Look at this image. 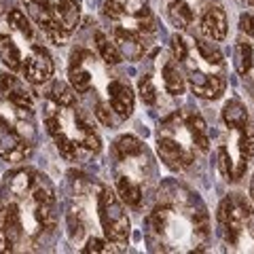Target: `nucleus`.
Listing matches in <instances>:
<instances>
[{"instance_id": "obj_1", "label": "nucleus", "mask_w": 254, "mask_h": 254, "mask_svg": "<svg viewBox=\"0 0 254 254\" xmlns=\"http://www.w3.org/2000/svg\"><path fill=\"white\" fill-rule=\"evenodd\" d=\"M98 210H100V222L106 233V240L110 244L119 246V248H125L127 240H129L131 222L121 199H119V195H115V190H110L108 187L102 189Z\"/></svg>"}, {"instance_id": "obj_2", "label": "nucleus", "mask_w": 254, "mask_h": 254, "mask_svg": "<svg viewBox=\"0 0 254 254\" xmlns=\"http://www.w3.org/2000/svg\"><path fill=\"white\" fill-rule=\"evenodd\" d=\"M250 216H252L250 208L240 197H227V199H222V203L218 205V227H220L222 240L229 246H235L240 242L244 225Z\"/></svg>"}, {"instance_id": "obj_3", "label": "nucleus", "mask_w": 254, "mask_h": 254, "mask_svg": "<svg viewBox=\"0 0 254 254\" xmlns=\"http://www.w3.org/2000/svg\"><path fill=\"white\" fill-rule=\"evenodd\" d=\"M23 6H26L30 17L47 32V36H49L55 45H66L68 43L70 32L64 30L62 23L58 21L55 4L51 2V0H23Z\"/></svg>"}, {"instance_id": "obj_4", "label": "nucleus", "mask_w": 254, "mask_h": 254, "mask_svg": "<svg viewBox=\"0 0 254 254\" xmlns=\"http://www.w3.org/2000/svg\"><path fill=\"white\" fill-rule=\"evenodd\" d=\"M23 240L21 210L15 201L0 208V252H13Z\"/></svg>"}, {"instance_id": "obj_5", "label": "nucleus", "mask_w": 254, "mask_h": 254, "mask_svg": "<svg viewBox=\"0 0 254 254\" xmlns=\"http://www.w3.org/2000/svg\"><path fill=\"white\" fill-rule=\"evenodd\" d=\"M157 150L161 161L172 170H185L195 161V150L180 144L170 131H159Z\"/></svg>"}, {"instance_id": "obj_6", "label": "nucleus", "mask_w": 254, "mask_h": 254, "mask_svg": "<svg viewBox=\"0 0 254 254\" xmlns=\"http://www.w3.org/2000/svg\"><path fill=\"white\" fill-rule=\"evenodd\" d=\"M30 150L32 144L23 138V133L0 115V157L17 163L30 155Z\"/></svg>"}, {"instance_id": "obj_7", "label": "nucleus", "mask_w": 254, "mask_h": 254, "mask_svg": "<svg viewBox=\"0 0 254 254\" xmlns=\"http://www.w3.org/2000/svg\"><path fill=\"white\" fill-rule=\"evenodd\" d=\"M21 72L26 76V81L32 85H43L53 76V60L51 53L41 45H34L28 53V58L23 60Z\"/></svg>"}, {"instance_id": "obj_8", "label": "nucleus", "mask_w": 254, "mask_h": 254, "mask_svg": "<svg viewBox=\"0 0 254 254\" xmlns=\"http://www.w3.org/2000/svg\"><path fill=\"white\" fill-rule=\"evenodd\" d=\"M189 85L193 89L195 95L205 100H216L225 93V87H227V78L225 74H208V72H201L193 66H189Z\"/></svg>"}, {"instance_id": "obj_9", "label": "nucleus", "mask_w": 254, "mask_h": 254, "mask_svg": "<svg viewBox=\"0 0 254 254\" xmlns=\"http://www.w3.org/2000/svg\"><path fill=\"white\" fill-rule=\"evenodd\" d=\"M0 93L19 110H32L34 106V95L26 89V85L17 76L9 72H0Z\"/></svg>"}, {"instance_id": "obj_10", "label": "nucleus", "mask_w": 254, "mask_h": 254, "mask_svg": "<svg viewBox=\"0 0 254 254\" xmlns=\"http://www.w3.org/2000/svg\"><path fill=\"white\" fill-rule=\"evenodd\" d=\"M104 15L110 19H125L131 17L140 21L150 15L146 0H104Z\"/></svg>"}, {"instance_id": "obj_11", "label": "nucleus", "mask_w": 254, "mask_h": 254, "mask_svg": "<svg viewBox=\"0 0 254 254\" xmlns=\"http://www.w3.org/2000/svg\"><path fill=\"white\" fill-rule=\"evenodd\" d=\"M108 102L119 119H127L133 113V104H136V95H133L131 85L121 81V78L110 81L108 83Z\"/></svg>"}, {"instance_id": "obj_12", "label": "nucleus", "mask_w": 254, "mask_h": 254, "mask_svg": "<svg viewBox=\"0 0 254 254\" xmlns=\"http://www.w3.org/2000/svg\"><path fill=\"white\" fill-rule=\"evenodd\" d=\"M113 36H115V45L119 47V51H121V55H123L125 60L138 62V60L144 58L146 47H144L142 38L133 30H127V28L117 26L115 32H113Z\"/></svg>"}, {"instance_id": "obj_13", "label": "nucleus", "mask_w": 254, "mask_h": 254, "mask_svg": "<svg viewBox=\"0 0 254 254\" xmlns=\"http://www.w3.org/2000/svg\"><path fill=\"white\" fill-rule=\"evenodd\" d=\"M201 34L205 38H210V41L214 43H220L227 38V13L225 9H220V6H210L208 11L203 13L201 17Z\"/></svg>"}, {"instance_id": "obj_14", "label": "nucleus", "mask_w": 254, "mask_h": 254, "mask_svg": "<svg viewBox=\"0 0 254 254\" xmlns=\"http://www.w3.org/2000/svg\"><path fill=\"white\" fill-rule=\"evenodd\" d=\"M45 125H47V131L53 136L60 155L66 159V161H74L76 159V140H72L66 131H64V125H62L60 119L58 117H47Z\"/></svg>"}, {"instance_id": "obj_15", "label": "nucleus", "mask_w": 254, "mask_h": 254, "mask_svg": "<svg viewBox=\"0 0 254 254\" xmlns=\"http://www.w3.org/2000/svg\"><path fill=\"white\" fill-rule=\"evenodd\" d=\"M55 15H58V21L62 23L64 30L72 32L78 26V21H81L78 0H58L55 2Z\"/></svg>"}, {"instance_id": "obj_16", "label": "nucleus", "mask_w": 254, "mask_h": 254, "mask_svg": "<svg viewBox=\"0 0 254 254\" xmlns=\"http://www.w3.org/2000/svg\"><path fill=\"white\" fill-rule=\"evenodd\" d=\"M0 60L11 72H17L23 66V58H21V51L19 47L15 45V41L9 34H0Z\"/></svg>"}, {"instance_id": "obj_17", "label": "nucleus", "mask_w": 254, "mask_h": 254, "mask_svg": "<svg viewBox=\"0 0 254 254\" xmlns=\"http://www.w3.org/2000/svg\"><path fill=\"white\" fill-rule=\"evenodd\" d=\"M222 121L231 129H240V127L248 123V110H246L244 102L240 98H233L225 104V108H222Z\"/></svg>"}, {"instance_id": "obj_18", "label": "nucleus", "mask_w": 254, "mask_h": 254, "mask_svg": "<svg viewBox=\"0 0 254 254\" xmlns=\"http://www.w3.org/2000/svg\"><path fill=\"white\" fill-rule=\"evenodd\" d=\"M161 74H163V85H165V89H168V93H172V95H182L185 93V87H187L185 85V76H182V72L178 70L176 60L165 62Z\"/></svg>"}, {"instance_id": "obj_19", "label": "nucleus", "mask_w": 254, "mask_h": 254, "mask_svg": "<svg viewBox=\"0 0 254 254\" xmlns=\"http://www.w3.org/2000/svg\"><path fill=\"white\" fill-rule=\"evenodd\" d=\"M117 190L121 195V201L131 205V208H138L142 203V189L138 182H133L131 178L127 176H119L117 178Z\"/></svg>"}, {"instance_id": "obj_20", "label": "nucleus", "mask_w": 254, "mask_h": 254, "mask_svg": "<svg viewBox=\"0 0 254 254\" xmlns=\"http://www.w3.org/2000/svg\"><path fill=\"white\" fill-rule=\"evenodd\" d=\"M168 17L172 21V26H176L178 30H187L193 23V9L185 0H174L168 9Z\"/></svg>"}, {"instance_id": "obj_21", "label": "nucleus", "mask_w": 254, "mask_h": 254, "mask_svg": "<svg viewBox=\"0 0 254 254\" xmlns=\"http://www.w3.org/2000/svg\"><path fill=\"white\" fill-rule=\"evenodd\" d=\"M254 64V49L248 38H240L235 45V68L240 74H248Z\"/></svg>"}, {"instance_id": "obj_22", "label": "nucleus", "mask_w": 254, "mask_h": 254, "mask_svg": "<svg viewBox=\"0 0 254 254\" xmlns=\"http://www.w3.org/2000/svg\"><path fill=\"white\" fill-rule=\"evenodd\" d=\"M49 98L62 108H72L76 104V91L72 85L64 83V81H55L49 89Z\"/></svg>"}, {"instance_id": "obj_23", "label": "nucleus", "mask_w": 254, "mask_h": 254, "mask_svg": "<svg viewBox=\"0 0 254 254\" xmlns=\"http://www.w3.org/2000/svg\"><path fill=\"white\" fill-rule=\"evenodd\" d=\"M95 47H98L102 60H104L108 66H117V64L123 62V55L119 51V47L115 45V41L113 43L108 41L104 32H95Z\"/></svg>"}, {"instance_id": "obj_24", "label": "nucleus", "mask_w": 254, "mask_h": 254, "mask_svg": "<svg viewBox=\"0 0 254 254\" xmlns=\"http://www.w3.org/2000/svg\"><path fill=\"white\" fill-rule=\"evenodd\" d=\"M74 125H76L74 129H76V142H78V144H83L87 150H93V153H98V150L102 148L98 133H95L81 117L74 119Z\"/></svg>"}, {"instance_id": "obj_25", "label": "nucleus", "mask_w": 254, "mask_h": 254, "mask_svg": "<svg viewBox=\"0 0 254 254\" xmlns=\"http://www.w3.org/2000/svg\"><path fill=\"white\" fill-rule=\"evenodd\" d=\"M115 153L119 159H129V157H136L142 153V142L136 136H121L115 140Z\"/></svg>"}, {"instance_id": "obj_26", "label": "nucleus", "mask_w": 254, "mask_h": 254, "mask_svg": "<svg viewBox=\"0 0 254 254\" xmlns=\"http://www.w3.org/2000/svg\"><path fill=\"white\" fill-rule=\"evenodd\" d=\"M6 19H9V26H11L15 32H19L23 38H32V36H34V28H32L30 19L26 17V13H23L21 9H13V11H9Z\"/></svg>"}, {"instance_id": "obj_27", "label": "nucleus", "mask_w": 254, "mask_h": 254, "mask_svg": "<svg viewBox=\"0 0 254 254\" xmlns=\"http://www.w3.org/2000/svg\"><path fill=\"white\" fill-rule=\"evenodd\" d=\"M193 47L197 49V53L201 55V60H205V62L210 64V66H218V68H222V53H220L214 45L205 43V41H199V38H195V41H193Z\"/></svg>"}, {"instance_id": "obj_28", "label": "nucleus", "mask_w": 254, "mask_h": 254, "mask_svg": "<svg viewBox=\"0 0 254 254\" xmlns=\"http://www.w3.org/2000/svg\"><path fill=\"white\" fill-rule=\"evenodd\" d=\"M138 89H140V98H142L144 104H148V106L157 104V87H155L153 76L150 74H142Z\"/></svg>"}, {"instance_id": "obj_29", "label": "nucleus", "mask_w": 254, "mask_h": 254, "mask_svg": "<svg viewBox=\"0 0 254 254\" xmlns=\"http://www.w3.org/2000/svg\"><path fill=\"white\" fill-rule=\"evenodd\" d=\"M218 168H220V174L227 180L235 182V163H233V159H231V155H229V150L225 146L218 148Z\"/></svg>"}, {"instance_id": "obj_30", "label": "nucleus", "mask_w": 254, "mask_h": 254, "mask_svg": "<svg viewBox=\"0 0 254 254\" xmlns=\"http://www.w3.org/2000/svg\"><path fill=\"white\" fill-rule=\"evenodd\" d=\"M172 55H174V60L176 62H185L189 58V53H190V43L187 41L182 34H174L172 36Z\"/></svg>"}, {"instance_id": "obj_31", "label": "nucleus", "mask_w": 254, "mask_h": 254, "mask_svg": "<svg viewBox=\"0 0 254 254\" xmlns=\"http://www.w3.org/2000/svg\"><path fill=\"white\" fill-rule=\"evenodd\" d=\"M113 113H115V110H113V106H110V102H108V104H106V102H100V104L95 106V117H98L106 127H113V125H115ZM115 115H117V113H115Z\"/></svg>"}, {"instance_id": "obj_32", "label": "nucleus", "mask_w": 254, "mask_h": 254, "mask_svg": "<svg viewBox=\"0 0 254 254\" xmlns=\"http://www.w3.org/2000/svg\"><path fill=\"white\" fill-rule=\"evenodd\" d=\"M110 242H104V240H100V237H91L89 242H87V246L83 248V254H100V252H113L115 248H110L108 246Z\"/></svg>"}, {"instance_id": "obj_33", "label": "nucleus", "mask_w": 254, "mask_h": 254, "mask_svg": "<svg viewBox=\"0 0 254 254\" xmlns=\"http://www.w3.org/2000/svg\"><path fill=\"white\" fill-rule=\"evenodd\" d=\"M240 30L244 32L246 36L254 34V17H252V15H242V17H240Z\"/></svg>"}, {"instance_id": "obj_34", "label": "nucleus", "mask_w": 254, "mask_h": 254, "mask_svg": "<svg viewBox=\"0 0 254 254\" xmlns=\"http://www.w3.org/2000/svg\"><path fill=\"white\" fill-rule=\"evenodd\" d=\"M250 199L254 201V176H252V180H250Z\"/></svg>"}, {"instance_id": "obj_35", "label": "nucleus", "mask_w": 254, "mask_h": 254, "mask_svg": "<svg viewBox=\"0 0 254 254\" xmlns=\"http://www.w3.org/2000/svg\"><path fill=\"white\" fill-rule=\"evenodd\" d=\"M248 4H250V6H254V0H248Z\"/></svg>"}]
</instances>
